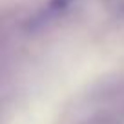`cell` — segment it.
<instances>
[{"label":"cell","mask_w":124,"mask_h":124,"mask_svg":"<svg viewBox=\"0 0 124 124\" xmlns=\"http://www.w3.org/2000/svg\"><path fill=\"white\" fill-rule=\"evenodd\" d=\"M78 0H51L49 6H47V13H57V11H62V9L70 8L71 4H75Z\"/></svg>","instance_id":"1"}]
</instances>
